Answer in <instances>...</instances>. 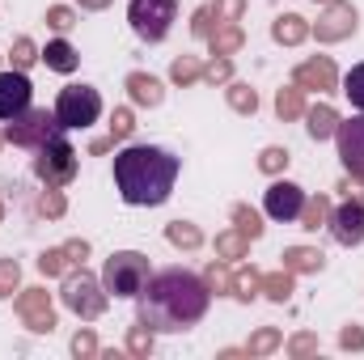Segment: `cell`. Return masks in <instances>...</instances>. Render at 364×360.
Segmentation results:
<instances>
[{"instance_id":"9c48e42d","label":"cell","mask_w":364,"mask_h":360,"mask_svg":"<svg viewBox=\"0 0 364 360\" xmlns=\"http://www.w3.org/2000/svg\"><path fill=\"white\" fill-rule=\"evenodd\" d=\"M335 140H339V157L352 174L364 179V115H352V119H339L335 127Z\"/></svg>"},{"instance_id":"e0dca14e","label":"cell","mask_w":364,"mask_h":360,"mask_svg":"<svg viewBox=\"0 0 364 360\" xmlns=\"http://www.w3.org/2000/svg\"><path fill=\"white\" fill-rule=\"evenodd\" d=\"M132 90H136V102H161V85L157 81H149V77H132Z\"/></svg>"},{"instance_id":"ba28073f","label":"cell","mask_w":364,"mask_h":360,"mask_svg":"<svg viewBox=\"0 0 364 360\" xmlns=\"http://www.w3.org/2000/svg\"><path fill=\"white\" fill-rule=\"evenodd\" d=\"M64 305L77 309L81 318H97L102 305H106V297L97 292V280L81 271V275H68V280H64Z\"/></svg>"},{"instance_id":"ffe728a7","label":"cell","mask_w":364,"mask_h":360,"mask_svg":"<svg viewBox=\"0 0 364 360\" xmlns=\"http://www.w3.org/2000/svg\"><path fill=\"white\" fill-rule=\"evenodd\" d=\"M9 284H17V263H0V297L9 292Z\"/></svg>"},{"instance_id":"6da1fadb","label":"cell","mask_w":364,"mask_h":360,"mask_svg":"<svg viewBox=\"0 0 364 360\" xmlns=\"http://www.w3.org/2000/svg\"><path fill=\"white\" fill-rule=\"evenodd\" d=\"M208 301H212V292L195 271L166 268L157 275H149V284L140 292V327L144 331H166V335L186 331L208 314Z\"/></svg>"},{"instance_id":"30bf717a","label":"cell","mask_w":364,"mask_h":360,"mask_svg":"<svg viewBox=\"0 0 364 360\" xmlns=\"http://www.w3.org/2000/svg\"><path fill=\"white\" fill-rule=\"evenodd\" d=\"M30 110V81L26 73H0V123H13Z\"/></svg>"},{"instance_id":"484cf974","label":"cell","mask_w":364,"mask_h":360,"mask_svg":"<svg viewBox=\"0 0 364 360\" xmlns=\"http://www.w3.org/2000/svg\"><path fill=\"white\" fill-rule=\"evenodd\" d=\"M85 4H93V9H102V4H106V0H85Z\"/></svg>"},{"instance_id":"5bb4252c","label":"cell","mask_w":364,"mask_h":360,"mask_svg":"<svg viewBox=\"0 0 364 360\" xmlns=\"http://www.w3.org/2000/svg\"><path fill=\"white\" fill-rule=\"evenodd\" d=\"M21 309H26V318H30V327H34V331H51V305H47V297H43V292H34Z\"/></svg>"},{"instance_id":"9a60e30c","label":"cell","mask_w":364,"mask_h":360,"mask_svg":"<svg viewBox=\"0 0 364 360\" xmlns=\"http://www.w3.org/2000/svg\"><path fill=\"white\" fill-rule=\"evenodd\" d=\"M335 127H339L335 110H326V106H322V110H314V115H309V136H314V140H322V136H335Z\"/></svg>"},{"instance_id":"ac0fdd59","label":"cell","mask_w":364,"mask_h":360,"mask_svg":"<svg viewBox=\"0 0 364 360\" xmlns=\"http://www.w3.org/2000/svg\"><path fill=\"white\" fill-rule=\"evenodd\" d=\"M301 34H305L301 17H279V26H275V38H279V43H296Z\"/></svg>"},{"instance_id":"4fadbf2b","label":"cell","mask_w":364,"mask_h":360,"mask_svg":"<svg viewBox=\"0 0 364 360\" xmlns=\"http://www.w3.org/2000/svg\"><path fill=\"white\" fill-rule=\"evenodd\" d=\"M43 60H47V68H55V73H73V68L81 64V60H77V51H73V43H64V38L47 43Z\"/></svg>"},{"instance_id":"2e32d148","label":"cell","mask_w":364,"mask_h":360,"mask_svg":"<svg viewBox=\"0 0 364 360\" xmlns=\"http://www.w3.org/2000/svg\"><path fill=\"white\" fill-rule=\"evenodd\" d=\"M343 93L352 97V106H356V110L364 115V64H356V68L343 77Z\"/></svg>"},{"instance_id":"d6986e66","label":"cell","mask_w":364,"mask_h":360,"mask_svg":"<svg viewBox=\"0 0 364 360\" xmlns=\"http://www.w3.org/2000/svg\"><path fill=\"white\" fill-rule=\"evenodd\" d=\"M288 259H292V268H322V255H309V250H292Z\"/></svg>"},{"instance_id":"603a6c76","label":"cell","mask_w":364,"mask_h":360,"mask_svg":"<svg viewBox=\"0 0 364 360\" xmlns=\"http://www.w3.org/2000/svg\"><path fill=\"white\" fill-rule=\"evenodd\" d=\"M51 26H55V30H68V26H73V13H68V9H55V13H51Z\"/></svg>"},{"instance_id":"7402d4cb","label":"cell","mask_w":364,"mask_h":360,"mask_svg":"<svg viewBox=\"0 0 364 360\" xmlns=\"http://www.w3.org/2000/svg\"><path fill=\"white\" fill-rule=\"evenodd\" d=\"M170 238H174V242H186V246H195V242H199V233H195V229H182V221L170 229Z\"/></svg>"},{"instance_id":"8992f818","label":"cell","mask_w":364,"mask_h":360,"mask_svg":"<svg viewBox=\"0 0 364 360\" xmlns=\"http://www.w3.org/2000/svg\"><path fill=\"white\" fill-rule=\"evenodd\" d=\"M73 170H77V153H73V144H68L64 136H51V140L38 149V157H34V174L47 182V186L68 182Z\"/></svg>"},{"instance_id":"7a4b0ae2","label":"cell","mask_w":364,"mask_h":360,"mask_svg":"<svg viewBox=\"0 0 364 360\" xmlns=\"http://www.w3.org/2000/svg\"><path fill=\"white\" fill-rule=\"evenodd\" d=\"M182 162L161 144H127L114 153V186L132 208H157L174 195Z\"/></svg>"},{"instance_id":"277c9868","label":"cell","mask_w":364,"mask_h":360,"mask_svg":"<svg viewBox=\"0 0 364 360\" xmlns=\"http://www.w3.org/2000/svg\"><path fill=\"white\" fill-rule=\"evenodd\" d=\"M97 115H102V93L93 90V85H68L55 97V123L64 132L90 127V123H97Z\"/></svg>"},{"instance_id":"52a82bcc","label":"cell","mask_w":364,"mask_h":360,"mask_svg":"<svg viewBox=\"0 0 364 360\" xmlns=\"http://www.w3.org/2000/svg\"><path fill=\"white\" fill-rule=\"evenodd\" d=\"M60 132H64V127L55 123V110H51V115H47V110H26V115L13 119L9 140H13V144H38V149H43V144H47L51 136H60Z\"/></svg>"},{"instance_id":"44dd1931","label":"cell","mask_w":364,"mask_h":360,"mask_svg":"<svg viewBox=\"0 0 364 360\" xmlns=\"http://www.w3.org/2000/svg\"><path fill=\"white\" fill-rule=\"evenodd\" d=\"M284 162H288V153H279V149H267L263 153V170H279Z\"/></svg>"},{"instance_id":"7c38bea8","label":"cell","mask_w":364,"mask_h":360,"mask_svg":"<svg viewBox=\"0 0 364 360\" xmlns=\"http://www.w3.org/2000/svg\"><path fill=\"white\" fill-rule=\"evenodd\" d=\"M331 233L339 246H360L364 242V203H343L331 216Z\"/></svg>"},{"instance_id":"cb8c5ba5","label":"cell","mask_w":364,"mask_h":360,"mask_svg":"<svg viewBox=\"0 0 364 360\" xmlns=\"http://www.w3.org/2000/svg\"><path fill=\"white\" fill-rule=\"evenodd\" d=\"M30 51H34V47H30V43H17V64H30V60H34V55H30Z\"/></svg>"},{"instance_id":"8fae6325","label":"cell","mask_w":364,"mask_h":360,"mask_svg":"<svg viewBox=\"0 0 364 360\" xmlns=\"http://www.w3.org/2000/svg\"><path fill=\"white\" fill-rule=\"evenodd\" d=\"M263 208H267L272 221H296V216L305 212V191H301L296 182H272Z\"/></svg>"},{"instance_id":"5b68a950","label":"cell","mask_w":364,"mask_h":360,"mask_svg":"<svg viewBox=\"0 0 364 360\" xmlns=\"http://www.w3.org/2000/svg\"><path fill=\"white\" fill-rule=\"evenodd\" d=\"M174 17H178L174 0H132V9H127V21L144 43H161L170 34Z\"/></svg>"},{"instance_id":"d4e9b609","label":"cell","mask_w":364,"mask_h":360,"mask_svg":"<svg viewBox=\"0 0 364 360\" xmlns=\"http://www.w3.org/2000/svg\"><path fill=\"white\" fill-rule=\"evenodd\" d=\"M127 127H132V119H127V115H114V132H119V136H123V132H127Z\"/></svg>"},{"instance_id":"3957f363","label":"cell","mask_w":364,"mask_h":360,"mask_svg":"<svg viewBox=\"0 0 364 360\" xmlns=\"http://www.w3.org/2000/svg\"><path fill=\"white\" fill-rule=\"evenodd\" d=\"M149 259L136 255V250H119L106 259V271H102V288L110 297H140L144 284H149Z\"/></svg>"}]
</instances>
